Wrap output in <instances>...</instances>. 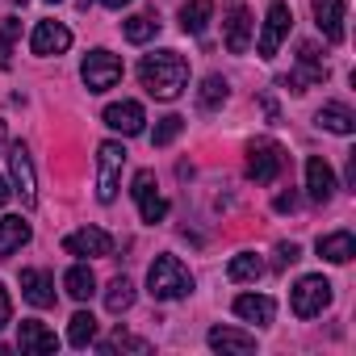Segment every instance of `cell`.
Listing matches in <instances>:
<instances>
[{
  "mask_svg": "<svg viewBox=\"0 0 356 356\" xmlns=\"http://www.w3.org/2000/svg\"><path fill=\"white\" fill-rule=\"evenodd\" d=\"M138 80H143V88L155 101H176L185 92V84H189V63L176 51H151L138 63Z\"/></svg>",
  "mask_w": 356,
  "mask_h": 356,
  "instance_id": "1",
  "label": "cell"
},
{
  "mask_svg": "<svg viewBox=\"0 0 356 356\" xmlns=\"http://www.w3.org/2000/svg\"><path fill=\"white\" fill-rule=\"evenodd\" d=\"M147 289L155 302H176L193 293V273L176 260V256H155V264L147 268Z\"/></svg>",
  "mask_w": 356,
  "mask_h": 356,
  "instance_id": "2",
  "label": "cell"
},
{
  "mask_svg": "<svg viewBox=\"0 0 356 356\" xmlns=\"http://www.w3.org/2000/svg\"><path fill=\"white\" fill-rule=\"evenodd\" d=\"M122 168H126V147L122 143H101L97 147V197L109 206L122 185Z\"/></svg>",
  "mask_w": 356,
  "mask_h": 356,
  "instance_id": "3",
  "label": "cell"
},
{
  "mask_svg": "<svg viewBox=\"0 0 356 356\" xmlns=\"http://www.w3.org/2000/svg\"><path fill=\"white\" fill-rule=\"evenodd\" d=\"M281 168H285V151H281V143H273V138H256V143L248 147V181H256V185H273L277 176H281Z\"/></svg>",
  "mask_w": 356,
  "mask_h": 356,
  "instance_id": "4",
  "label": "cell"
},
{
  "mask_svg": "<svg viewBox=\"0 0 356 356\" xmlns=\"http://www.w3.org/2000/svg\"><path fill=\"white\" fill-rule=\"evenodd\" d=\"M80 80H84L88 92H109L122 80V59L113 51H88L84 63H80Z\"/></svg>",
  "mask_w": 356,
  "mask_h": 356,
  "instance_id": "5",
  "label": "cell"
},
{
  "mask_svg": "<svg viewBox=\"0 0 356 356\" xmlns=\"http://www.w3.org/2000/svg\"><path fill=\"white\" fill-rule=\"evenodd\" d=\"M289 306L298 318H314L331 306V281L327 277H302L293 289H289Z\"/></svg>",
  "mask_w": 356,
  "mask_h": 356,
  "instance_id": "6",
  "label": "cell"
},
{
  "mask_svg": "<svg viewBox=\"0 0 356 356\" xmlns=\"http://www.w3.org/2000/svg\"><path fill=\"white\" fill-rule=\"evenodd\" d=\"M289 26H293V13H289V5H285V0H273V9H268V17H264V30H260V38H256V51H260V59H273V55L281 51V42H285Z\"/></svg>",
  "mask_w": 356,
  "mask_h": 356,
  "instance_id": "7",
  "label": "cell"
},
{
  "mask_svg": "<svg viewBox=\"0 0 356 356\" xmlns=\"http://www.w3.org/2000/svg\"><path fill=\"white\" fill-rule=\"evenodd\" d=\"M252 30H256V22H252V9L248 5H227V13H222V34H227V51L231 55H243L248 47H252Z\"/></svg>",
  "mask_w": 356,
  "mask_h": 356,
  "instance_id": "8",
  "label": "cell"
},
{
  "mask_svg": "<svg viewBox=\"0 0 356 356\" xmlns=\"http://www.w3.org/2000/svg\"><path fill=\"white\" fill-rule=\"evenodd\" d=\"M130 193H134V206H138L143 222H163V214H168V202L155 193V172H151V168L134 172V185H130Z\"/></svg>",
  "mask_w": 356,
  "mask_h": 356,
  "instance_id": "9",
  "label": "cell"
},
{
  "mask_svg": "<svg viewBox=\"0 0 356 356\" xmlns=\"http://www.w3.org/2000/svg\"><path fill=\"white\" fill-rule=\"evenodd\" d=\"M9 172H13V193L22 197V206H38V176H34V159L26 147L9 151Z\"/></svg>",
  "mask_w": 356,
  "mask_h": 356,
  "instance_id": "10",
  "label": "cell"
},
{
  "mask_svg": "<svg viewBox=\"0 0 356 356\" xmlns=\"http://www.w3.org/2000/svg\"><path fill=\"white\" fill-rule=\"evenodd\" d=\"M63 252H67V256H80V260L109 256V252H113V239H109V231H101V227H80V231H72V235L63 239Z\"/></svg>",
  "mask_w": 356,
  "mask_h": 356,
  "instance_id": "11",
  "label": "cell"
},
{
  "mask_svg": "<svg viewBox=\"0 0 356 356\" xmlns=\"http://www.w3.org/2000/svg\"><path fill=\"white\" fill-rule=\"evenodd\" d=\"M67 47H72V30H67V26H59V22H38V26H34V34H30V51H34V55H42V59L63 55Z\"/></svg>",
  "mask_w": 356,
  "mask_h": 356,
  "instance_id": "12",
  "label": "cell"
},
{
  "mask_svg": "<svg viewBox=\"0 0 356 356\" xmlns=\"http://www.w3.org/2000/svg\"><path fill=\"white\" fill-rule=\"evenodd\" d=\"M143 122H147V113H143V105H138V101H113V105L105 109V126H109V130H118L122 138L143 134Z\"/></svg>",
  "mask_w": 356,
  "mask_h": 356,
  "instance_id": "13",
  "label": "cell"
},
{
  "mask_svg": "<svg viewBox=\"0 0 356 356\" xmlns=\"http://www.w3.org/2000/svg\"><path fill=\"white\" fill-rule=\"evenodd\" d=\"M17 348H22L26 356H51V352H59V339H55V331H51V327H42V323L26 318V323H22V331H17Z\"/></svg>",
  "mask_w": 356,
  "mask_h": 356,
  "instance_id": "14",
  "label": "cell"
},
{
  "mask_svg": "<svg viewBox=\"0 0 356 356\" xmlns=\"http://www.w3.org/2000/svg\"><path fill=\"white\" fill-rule=\"evenodd\" d=\"M306 189H310V202H331V193H335V172H331V163L323 159V155H310L306 159Z\"/></svg>",
  "mask_w": 356,
  "mask_h": 356,
  "instance_id": "15",
  "label": "cell"
},
{
  "mask_svg": "<svg viewBox=\"0 0 356 356\" xmlns=\"http://www.w3.org/2000/svg\"><path fill=\"white\" fill-rule=\"evenodd\" d=\"M22 293L30 306L47 310V306H55V277L42 268H22Z\"/></svg>",
  "mask_w": 356,
  "mask_h": 356,
  "instance_id": "16",
  "label": "cell"
},
{
  "mask_svg": "<svg viewBox=\"0 0 356 356\" xmlns=\"http://www.w3.org/2000/svg\"><path fill=\"white\" fill-rule=\"evenodd\" d=\"M314 26L327 42H343V0H314Z\"/></svg>",
  "mask_w": 356,
  "mask_h": 356,
  "instance_id": "17",
  "label": "cell"
},
{
  "mask_svg": "<svg viewBox=\"0 0 356 356\" xmlns=\"http://www.w3.org/2000/svg\"><path fill=\"white\" fill-rule=\"evenodd\" d=\"M206 339H210L214 352H231V356H248V352H256V335H248V331H239V327H214Z\"/></svg>",
  "mask_w": 356,
  "mask_h": 356,
  "instance_id": "18",
  "label": "cell"
},
{
  "mask_svg": "<svg viewBox=\"0 0 356 356\" xmlns=\"http://www.w3.org/2000/svg\"><path fill=\"white\" fill-rule=\"evenodd\" d=\"M235 314H239L243 323L264 327V323H273L277 302H273V298H264V293H239V298H235Z\"/></svg>",
  "mask_w": 356,
  "mask_h": 356,
  "instance_id": "19",
  "label": "cell"
},
{
  "mask_svg": "<svg viewBox=\"0 0 356 356\" xmlns=\"http://www.w3.org/2000/svg\"><path fill=\"white\" fill-rule=\"evenodd\" d=\"M26 243H30V222H22V214H5V218H0V260H9Z\"/></svg>",
  "mask_w": 356,
  "mask_h": 356,
  "instance_id": "20",
  "label": "cell"
},
{
  "mask_svg": "<svg viewBox=\"0 0 356 356\" xmlns=\"http://www.w3.org/2000/svg\"><path fill=\"white\" fill-rule=\"evenodd\" d=\"M318 256L331 260V264H348L356 256V235L352 231H331V235H318Z\"/></svg>",
  "mask_w": 356,
  "mask_h": 356,
  "instance_id": "21",
  "label": "cell"
},
{
  "mask_svg": "<svg viewBox=\"0 0 356 356\" xmlns=\"http://www.w3.org/2000/svg\"><path fill=\"white\" fill-rule=\"evenodd\" d=\"M314 122H318L323 130H331V134H352V130H356V113H352L343 101H327V105L314 113Z\"/></svg>",
  "mask_w": 356,
  "mask_h": 356,
  "instance_id": "22",
  "label": "cell"
},
{
  "mask_svg": "<svg viewBox=\"0 0 356 356\" xmlns=\"http://www.w3.org/2000/svg\"><path fill=\"white\" fill-rule=\"evenodd\" d=\"M63 289H67L76 302H88V298L97 293V277H92V268H88V264H72V268L63 273Z\"/></svg>",
  "mask_w": 356,
  "mask_h": 356,
  "instance_id": "23",
  "label": "cell"
},
{
  "mask_svg": "<svg viewBox=\"0 0 356 356\" xmlns=\"http://www.w3.org/2000/svg\"><path fill=\"white\" fill-rule=\"evenodd\" d=\"M210 17H214V0H189L181 9V30L185 34H206Z\"/></svg>",
  "mask_w": 356,
  "mask_h": 356,
  "instance_id": "24",
  "label": "cell"
},
{
  "mask_svg": "<svg viewBox=\"0 0 356 356\" xmlns=\"http://www.w3.org/2000/svg\"><path fill=\"white\" fill-rule=\"evenodd\" d=\"M122 34H126V42H138V47H143V42H151V38L159 34V17H155V13H134V17L122 26Z\"/></svg>",
  "mask_w": 356,
  "mask_h": 356,
  "instance_id": "25",
  "label": "cell"
},
{
  "mask_svg": "<svg viewBox=\"0 0 356 356\" xmlns=\"http://www.w3.org/2000/svg\"><path fill=\"white\" fill-rule=\"evenodd\" d=\"M130 306H134V285H130V277H113L109 289H105V310H109V314H122V310H130Z\"/></svg>",
  "mask_w": 356,
  "mask_h": 356,
  "instance_id": "26",
  "label": "cell"
},
{
  "mask_svg": "<svg viewBox=\"0 0 356 356\" xmlns=\"http://www.w3.org/2000/svg\"><path fill=\"white\" fill-rule=\"evenodd\" d=\"M227 277H231V281H256V277H264V260H260L256 252H239V256L227 264Z\"/></svg>",
  "mask_w": 356,
  "mask_h": 356,
  "instance_id": "27",
  "label": "cell"
},
{
  "mask_svg": "<svg viewBox=\"0 0 356 356\" xmlns=\"http://www.w3.org/2000/svg\"><path fill=\"white\" fill-rule=\"evenodd\" d=\"M92 339H97V318H92L88 310L72 314V323H67V343H72V348H88Z\"/></svg>",
  "mask_w": 356,
  "mask_h": 356,
  "instance_id": "28",
  "label": "cell"
},
{
  "mask_svg": "<svg viewBox=\"0 0 356 356\" xmlns=\"http://www.w3.org/2000/svg\"><path fill=\"white\" fill-rule=\"evenodd\" d=\"M227 97H231V84H227L222 76H206V80H202V92H197L202 109H218Z\"/></svg>",
  "mask_w": 356,
  "mask_h": 356,
  "instance_id": "29",
  "label": "cell"
},
{
  "mask_svg": "<svg viewBox=\"0 0 356 356\" xmlns=\"http://www.w3.org/2000/svg\"><path fill=\"white\" fill-rule=\"evenodd\" d=\"M97 348H101V352H138V356H143V352H151V343H147V339L126 335V331H113V335H109V339H101Z\"/></svg>",
  "mask_w": 356,
  "mask_h": 356,
  "instance_id": "30",
  "label": "cell"
},
{
  "mask_svg": "<svg viewBox=\"0 0 356 356\" xmlns=\"http://www.w3.org/2000/svg\"><path fill=\"white\" fill-rule=\"evenodd\" d=\"M323 80H327V67H310V63H302V72L285 76L281 84H285V88H293V92H306L310 84H323Z\"/></svg>",
  "mask_w": 356,
  "mask_h": 356,
  "instance_id": "31",
  "label": "cell"
},
{
  "mask_svg": "<svg viewBox=\"0 0 356 356\" xmlns=\"http://www.w3.org/2000/svg\"><path fill=\"white\" fill-rule=\"evenodd\" d=\"M185 130V118H176V113H168V118H159V126L151 130V147H168L176 134Z\"/></svg>",
  "mask_w": 356,
  "mask_h": 356,
  "instance_id": "32",
  "label": "cell"
},
{
  "mask_svg": "<svg viewBox=\"0 0 356 356\" xmlns=\"http://www.w3.org/2000/svg\"><path fill=\"white\" fill-rule=\"evenodd\" d=\"M302 260V248L298 243H281L277 248V268H289V264H298Z\"/></svg>",
  "mask_w": 356,
  "mask_h": 356,
  "instance_id": "33",
  "label": "cell"
},
{
  "mask_svg": "<svg viewBox=\"0 0 356 356\" xmlns=\"http://www.w3.org/2000/svg\"><path fill=\"white\" fill-rule=\"evenodd\" d=\"M298 63H310V67H323V59H318V47H314V42H302V47H298Z\"/></svg>",
  "mask_w": 356,
  "mask_h": 356,
  "instance_id": "34",
  "label": "cell"
},
{
  "mask_svg": "<svg viewBox=\"0 0 356 356\" xmlns=\"http://www.w3.org/2000/svg\"><path fill=\"white\" fill-rule=\"evenodd\" d=\"M17 34H22V22H17V17H9L5 26H0V47H9V42H13Z\"/></svg>",
  "mask_w": 356,
  "mask_h": 356,
  "instance_id": "35",
  "label": "cell"
},
{
  "mask_svg": "<svg viewBox=\"0 0 356 356\" xmlns=\"http://www.w3.org/2000/svg\"><path fill=\"white\" fill-rule=\"evenodd\" d=\"M273 210H277V214H293V210H298V197H293V193H277Z\"/></svg>",
  "mask_w": 356,
  "mask_h": 356,
  "instance_id": "36",
  "label": "cell"
},
{
  "mask_svg": "<svg viewBox=\"0 0 356 356\" xmlns=\"http://www.w3.org/2000/svg\"><path fill=\"white\" fill-rule=\"evenodd\" d=\"M9 318H13V302H9V289L0 285V327H9Z\"/></svg>",
  "mask_w": 356,
  "mask_h": 356,
  "instance_id": "37",
  "label": "cell"
},
{
  "mask_svg": "<svg viewBox=\"0 0 356 356\" xmlns=\"http://www.w3.org/2000/svg\"><path fill=\"white\" fill-rule=\"evenodd\" d=\"M348 185L356 189V155H348Z\"/></svg>",
  "mask_w": 356,
  "mask_h": 356,
  "instance_id": "38",
  "label": "cell"
},
{
  "mask_svg": "<svg viewBox=\"0 0 356 356\" xmlns=\"http://www.w3.org/2000/svg\"><path fill=\"white\" fill-rule=\"evenodd\" d=\"M9 197H13V189H9V185H5V176H0V206H5V202H9Z\"/></svg>",
  "mask_w": 356,
  "mask_h": 356,
  "instance_id": "39",
  "label": "cell"
},
{
  "mask_svg": "<svg viewBox=\"0 0 356 356\" xmlns=\"http://www.w3.org/2000/svg\"><path fill=\"white\" fill-rule=\"evenodd\" d=\"M101 5H105V9H126L130 0H101Z\"/></svg>",
  "mask_w": 356,
  "mask_h": 356,
  "instance_id": "40",
  "label": "cell"
},
{
  "mask_svg": "<svg viewBox=\"0 0 356 356\" xmlns=\"http://www.w3.org/2000/svg\"><path fill=\"white\" fill-rule=\"evenodd\" d=\"M47 5H59V0H47Z\"/></svg>",
  "mask_w": 356,
  "mask_h": 356,
  "instance_id": "41",
  "label": "cell"
}]
</instances>
